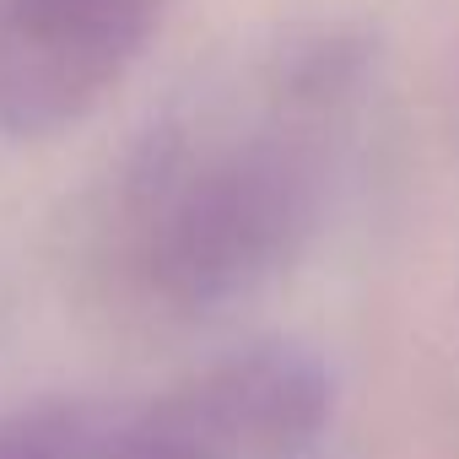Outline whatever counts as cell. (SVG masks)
<instances>
[{
	"instance_id": "cell-1",
	"label": "cell",
	"mask_w": 459,
	"mask_h": 459,
	"mask_svg": "<svg viewBox=\"0 0 459 459\" xmlns=\"http://www.w3.org/2000/svg\"><path fill=\"white\" fill-rule=\"evenodd\" d=\"M368 76V49L319 33L281 55L265 108L200 141H173L135 178L130 260L173 314H216L271 287L330 216L341 125Z\"/></svg>"
},
{
	"instance_id": "cell-3",
	"label": "cell",
	"mask_w": 459,
	"mask_h": 459,
	"mask_svg": "<svg viewBox=\"0 0 459 459\" xmlns=\"http://www.w3.org/2000/svg\"><path fill=\"white\" fill-rule=\"evenodd\" d=\"M103 427L76 400H33L0 411V459H87Z\"/></svg>"
},
{
	"instance_id": "cell-2",
	"label": "cell",
	"mask_w": 459,
	"mask_h": 459,
	"mask_svg": "<svg viewBox=\"0 0 459 459\" xmlns=\"http://www.w3.org/2000/svg\"><path fill=\"white\" fill-rule=\"evenodd\" d=\"M168 0H0V135L49 141L146 60Z\"/></svg>"
}]
</instances>
